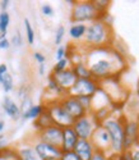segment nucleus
<instances>
[{
  "label": "nucleus",
  "mask_w": 139,
  "mask_h": 160,
  "mask_svg": "<svg viewBox=\"0 0 139 160\" xmlns=\"http://www.w3.org/2000/svg\"><path fill=\"white\" fill-rule=\"evenodd\" d=\"M68 68H70V62H69L68 58H65V59L56 62V64H55L54 68H52V73H59V72H63Z\"/></svg>",
  "instance_id": "bb28decb"
},
{
  "label": "nucleus",
  "mask_w": 139,
  "mask_h": 160,
  "mask_svg": "<svg viewBox=\"0 0 139 160\" xmlns=\"http://www.w3.org/2000/svg\"><path fill=\"white\" fill-rule=\"evenodd\" d=\"M9 4H10L9 0H2V2H0V9H2V12H7Z\"/></svg>",
  "instance_id": "4c0bfd02"
},
{
  "label": "nucleus",
  "mask_w": 139,
  "mask_h": 160,
  "mask_svg": "<svg viewBox=\"0 0 139 160\" xmlns=\"http://www.w3.org/2000/svg\"><path fill=\"white\" fill-rule=\"evenodd\" d=\"M10 48V41L7 38V37H4V38H0V49L2 50H8Z\"/></svg>",
  "instance_id": "e433bc0d"
},
{
  "label": "nucleus",
  "mask_w": 139,
  "mask_h": 160,
  "mask_svg": "<svg viewBox=\"0 0 139 160\" xmlns=\"http://www.w3.org/2000/svg\"><path fill=\"white\" fill-rule=\"evenodd\" d=\"M54 123H52V121H51V118H50V115H49V113L45 110L42 114H41L36 121H33V126H35V128H36V131L37 132H40V131H42V129H45V128H47V127H50V126H52Z\"/></svg>",
  "instance_id": "aec40b11"
},
{
  "label": "nucleus",
  "mask_w": 139,
  "mask_h": 160,
  "mask_svg": "<svg viewBox=\"0 0 139 160\" xmlns=\"http://www.w3.org/2000/svg\"><path fill=\"white\" fill-rule=\"evenodd\" d=\"M32 146L36 154L38 155L40 160H60V156L63 154L60 148H55L52 145H49L38 140Z\"/></svg>",
  "instance_id": "9b49d317"
},
{
  "label": "nucleus",
  "mask_w": 139,
  "mask_h": 160,
  "mask_svg": "<svg viewBox=\"0 0 139 160\" xmlns=\"http://www.w3.org/2000/svg\"><path fill=\"white\" fill-rule=\"evenodd\" d=\"M46 106V112L49 113L51 121L55 126H58L60 128H65V127H72L74 119L69 115L60 105L59 100L58 101H52L49 104H45Z\"/></svg>",
  "instance_id": "0eeeda50"
},
{
  "label": "nucleus",
  "mask_w": 139,
  "mask_h": 160,
  "mask_svg": "<svg viewBox=\"0 0 139 160\" xmlns=\"http://www.w3.org/2000/svg\"><path fill=\"white\" fill-rule=\"evenodd\" d=\"M64 36H65V27L64 26H59L56 32H55V45H59L63 42L64 40Z\"/></svg>",
  "instance_id": "cd10ccee"
},
{
  "label": "nucleus",
  "mask_w": 139,
  "mask_h": 160,
  "mask_svg": "<svg viewBox=\"0 0 139 160\" xmlns=\"http://www.w3.org/2000/svg\"><path fill=\"white\" fill-rule=\"evenodd\" d=\"M78 136L72 127L63 128V140H61V151H73L75 143L78 142Z\"/></svg>",
  "instance_id": "2eb2a0df"
},
{
  "label": "nucleus",
  "mask_w": 139,
  "mask_h": 160,
  "mask_svg": "<svg viewBox=\"0 0 139 160\" xmlns=\"http://www.w3.org/2000/svg\"><path fill=\"white\" fill-rule=\"evenodd\" d=\"M60 160H82L74 151H65L61 154Z\"/></svg>",
  "instance_id": "7c9ffc66"
},
{
  "label": "nucleus",
  "mask_w": 139,
  "mask_h": 160,
  "mask_svg": "<svg viewBox=\"0 0 139 160\" xmlns=\"http://www.w3.org/2000/svg\"><path fill=\"white\" fill-rule=\"evenodd\" d=\"M110 160H119L117 159V155H111L110 156Z\"/></svg>",
  "instance_id": "c03bdc74"
},
{
  "label": "nucleus",
  "mask_w": 139,
  "mask_h": 160,
  "mask_svg": "<svg viewBox=\"0 0 139 160\" xmlns=\"http://www.w3.org/2000/svg\"><path fill=\"white\" fill-rule=\"evenodd\" d=\"M10 45H14V46H17V48H19V46H22V45H23L22 35H21V32H19L18 30L16 31V33H14V35H13L12 41H10Z\"/></svg>",
  "instance_id": "c756f323"
},
{
  "label": "nucleus",
  "mask_w": 139,
  "mask_h": 160,
  "mask_svg": "<svg viewBox=\"0 0 139 160\" xmlns=\"http://www.w3.org/2000/svg\"><path fill=\"white\" fill-rule=\"evenodd\" d=\"M110 136L111 146H110V156L111 155H119L124 151L122 142H124V117L122 113L119 115L116 113L111 114L106 118L103 122L100 123Z\"/></svg>",
  "instance_id": "7ed1b4c3"
},
{
  "label": "nucleus",
  "mask_w": 139,
  "mask_h": 160,
  "mask_svg": "<svg viewBox=\"0 0 139 160\" xmlns=\"http://www.w3.org/2000/svg\"><path fill=\"white\" fill-rule=\"evenodd\" d=\"M117 159L119 160H133V156H132L129 150H125V151H122L121 154L117 155Z\"/></svg>",
  "instance_id": "c9c22d12"
},
{
  "label": "nucleus",
  "mask_w": 139,
  "mask_h": 160,
  "mask_svg": "<svg viewBox=\"0 0 139 160\" xmlns=\"http://www.w3.org/2000/svg\"><path fill=\"white\" fill-rule=\"evenodd\" d=\"M8 73V65L7 64H0V77Z\"/></svg>",
  "instance_id": "58836bf2"
},
{
  "label": "nucleus",
  "mask_w": 139,
  "mask_h": 160,
  "mask_svg": "<svg viewBox=\"0 0 139 160\" xmlns=\"http://www.w3.org/2000/svg\"><path fill=\"white\" fill-rule=\"evenodd\" d=\"M83 62L88 67L91 77L97 82L120 77L127 69V60L114 46L87 49Z\"/></svg>",
  "instance_id": "f257e3e1"
},
{
  "label": "nucleus",
  "mask_w": 139,
  "mask_h": 160,
  "mask_svg": "<svg viewBox=\"0 0 139 160\" xmlns=\"http://www.w3.org/2000/svg\"><path fill=\"white\" fill-rule=\"evenodd\" d=\"M137 123H138V135H139V117L137 118Z\"/></svg>",
  "instance_id": "49530a36"
},
{
  "label": "nucleus",
  "mask_w": 139,
  "mask_h": 160,
  "mask_svg": "<svg viewBox=\"0 0 139 160\" xmlns=\"http://www.w3.org/2000/svg\"><path fill=\"white\" fill-rule=\"evenodd\" d=\"M0 160H19V159L14 149L5 148L0 150Z\"/></svg>",
  "instance_id": "393cba45"
},
{
  "label": "nucleus",
  "mask_w": 139,
  "mask_h": 160,
  "mask_svg": "<svg viewBox=\"0 0 139 160\" xmlns=\"http://www.w3.org/2000/svg\"><path fill=\"white\" fill-rule=\"evenodd\" d=\"M51 77L54 78V81L58 83V86L64 92H66V94L77 81V77H75L74 72L72 71V68H68V69L59 72V73H51Z\"/></svg>",
  "instance_id": "ddd939ff"
},
{
  "label": "nucleus",
  "mask_w": 139,
  "mask_h": 160,
  "mask_svg": "<svg viewBox=\"0 0 139 160\" xmlns=\"http://www.w3.org/2000/svg\"><path fill=\"white\" fill-rule=\"evenodd\" d=\"M124 117V115H122ZM139 142L138 135V123L135 118H125L124 117V142L122 148L125 150H130L134 145Z\"/></svg>",
  "instance_id": "6e6552de"
},
{
  "label": "nucleus",
  "mask_w": 139,
  "mask_h": 160,
  "mask_svg": "<svg viewBox=\"0 0 139 160\" xmlns=\"http://www.w3.org/2000/svg\"><path fill=\"white\" fill-rule=\"evenodd\" d=\"M55 58H56V62H59V60H61V59L68 58V49H66L65 46H63V45L58 46L56 52H55Z\"/></svg>",
  "instance_id": "c85d7f7f"
},
{
  "label": "nucleus",
  "mask_w": 139,
  "mask_h": 160,
  "mask_svg": "<svg viewBox=\"0 0 139 160\" xmlns=\"http://www.w3.org/2000/svg\"><path fill=\"white\" fill-rule=\"evenodd\" d=\"M38 141L46 142L49 145H52L55 148H61V140H63V128L58 126H50L42 131L37 132Z\"/></svg>",
  "instance_id": "9d476101"
},
{
  "label": "nucleus",
  "mask_w": 139,
  "mask_h": 160,
  "mask_svg": "<svg viewBox=\"0 0 139 160\" xmlns=\"http://www.w3.org/2000/svg\"><path fill=\"white\" fill-rule=\"evenodd\" d=\"M89 160H110V156L106 154V152H102V151H94V154L92 155V158Z\"/></svg>",
  "instance_id": "473e14b6"
},
{
  "label": "nucleus",
  "mask_w": 139,
  "mask_h": 160,
  "mask_svg": "<svg viewBox=\"0 0 139 160\" xmlns=\"http://www.w3.org/2000/svg\"><path fill=\"white\" fill-rule=\"evenodd\" d=\"M73 151L82 159V160H89L92 158V155L94 154L96 149L92 145L91 140H78V142L75 143Z\"/></svg>",
  "instance_id": "4468645a"
},
{
  "label": "nucleus",
  "mask_w": 139,
  "mask_h": 160,
  "mask_svg": "<svg viewBox=\"0 0 139 160\" xmlns=\"http://www.w3.org/2000/svg\"><path fill=\"white\" fill-rule=\"evenodd\" d=\"M86 28H87V24L73 23L70 26V28H69V36H70V38L75 40V41H80L86 35Z\"/></svg>",
  "instance_id": "6ab92c4d"
},
{
  "label": "nucleus",
  "mask_w": 139,
  "mask_h": 160,
  "mask_svg": "<svg viewBox=\"0 0 139 160\" xmlns=\"http://www.w3.org/2000/svg\"><path fill=\"white\" fill-rule=\"evenodd\" d=\"M23 23H24V28H26L27 42H28V45H33V42H35V30L32 27V24H31L28 18H24Z\"/></svg>",
  "instance_id": "b1692460"
},
{
  "label": "nucleus",
  "mask_w": 139,
  "mask_h": 160,
  "mask_svg": "<svg viewBox=\"0 0 139 160\" xmlns=\"http://www.w3.org/2000/svg\"><path fill=\"white\" fill-rule=\"evenodd\" d=\"M19 160H40L32 145H22L16 149Z\"/></svg>",
  "instance_id": "a211bd4d"
},
{
  "label": "nucleus",
  "mask_w": 139,
  "mask_h": 160,
  "mask_svg": "<svg viewBox=\"0 0 139 160\" xmlns=\"http://www.w3.org/2000/svg\"><path fill=\"white\" fill-rule=\"evenodd\" d=\"M105 16L97 10L92 0H82V2H75V4L73 5L70 21H72V23L86 24V23H91L96 19H102Z\"/></svg>",
  "instance_id": "20e7f679"
},
{
  "label": "nucleus",
  "mask_w": 139,
  "mask_h": 160,
  "mask_svg": "<svg viewBox=\"0 0 139 160\" xmlns=\"http://www.w3.org/2000/svg\"><path fill=\"white\" fill-rule=\"evenodd\" d=\"M4 128H5V122H4V121H2V119H0V133H3Z\"/></svg>",
  "instance_id": "a19ab883"
},
{
  "label": "nucleus",
  "mask_w": 139,
  "mask_h": 160,
  "mask_svg": "<svg viewBox=\"0 0 139 160\" xmlns=\"http://www.w3.org/2000/svg\"><path fill=\"white\" fill-rule=\"evenodd\" d=\"M98 88H100V82H97L92 77L91 78H77L73 87L68 91V95L74 96V98H82V96L92 98L98 91Z\"/></svg>",
  "instance_id": "423d86ee"
},
{
  "label": "nucleus",
  "mask_w": 139,
  "mask_h": 160,
  "mask_svg": "<svg viewBox=\"0 0 139 160\" xmlns=\"http://www.w3.org/2000/svg\"><path fill=\"white\" fill-rule=\"evenodd\" d=\"M70 68H72V71L74 72V74H75L77 78H91L89 69H88V67L86 65L84 62L77 63V64L72 65Z\"/></svg>",
  "instance_id": "412c9836"
},
{
  "label": "nucleus",
  "mask_w": 139,
  "mask_h": 160,
  "mask_svg": "<svg viewBox=\"0 0 139 160\" xmlns=\"http://www.w3.org/2000/svg\"><path fill=\"white\" fill-rule=\"evenodd\" d=\"M41 13L45 16V17H52L54 16V8L50 4H42L41 5Z\"/></svg>",
  "instance_id": "2f4dec72"
},
{
  "label": "nucleus",
  "mask_w": 139,
  "mask_h": 160,
  "mask_svg": "<svg viewBox=\"0 0 139 160\" xmlns=\"http://www.w3.org/2000/svg\"><path fill=\"white\" fill-rule=\"evenodd\" d=\"M33 59L38 64H45V62H46V57L42 54V52H40V51H35L33 52Z\"/></svg>",
  "instance_id": "72a5a7b5"
},
{
  "label": "nucleus",
  "mask_w": 139,
  "mask_h": 160,
  "mask_svg": "<svg viewBox=\"0 0 139 160\" xmlns=\"http://www.w3.org/2000/svg\"><path fill=\"white\" fill-rule=\"evenodd\" d=\"M5 140V136L3 135V133H0V142H2V141H4Z\"/></svg>",
  "instance_id": "a18cd8bd"
},
{
  "label": "nucleus",
  "mask_w": 139,
  "mask_h": 160,
  "mask_svg": "<svg viewBox=\"0 0 139 160\" xmlns=\"http://www.w3.org/2000/svg\"><path fill=\"white\" fill-rule=\"evenodd\" d=\"M45 110H46L45 104H36V105L33 104L24 113H22L21 118H22V121H36Z\"/></svg>",
  "instance_id": "f3484780"
},
{
  "label": "nucleus",
  "mask_w": 139,
  "mask_h": 160,
  "mask_svg": "<svg viewBox=\"0 0 139 160\" xmlns=\"http://www.w3.org/2000/svg\"><path fill=\"white\" fill-rule=\"evenodd\" d=\"M7 146H8V142H7L5 140H4V141H2V142H0V150H2V149H5Z\"/></svg>",
  "instance_id": "79ce46f5"
},
{
  "label": "nucleus",
  "mask_w": 139,
  "mask_h": 160,
  "mask_svg": "<svg viewBox=\"0 0 139 160\" xmlns=\"http://www.w3.org/2000/svg\"><path fill=\"white\" fill-rule=\"evenodd\" d=\"M59 102L63 106V109L69 115H70L74 119V121H75V119H78V118H80V117H83V115H86L87 113H89V112L86 110V108L80 104V101L77 98L70 96V95H68V94L65 96H63L59 100Z\"/></svg>",
  "instance_id": "1a4fd4ad"
},
{
  "label": "nucleus",
  "mask_w": 139,
  "mask_h": 160,
  "mask_svg": "<svg viewBox=\"0 0 139 160\" xmlns=\"http://www.w3.org/2000/svg\"><path fill=\"white\" fill-rule=\"evenodd\" d=\"M38 74L40 76H45V64H40L38 65Z\"/></svg>",
  "instance_id": "ea45409f"
},
{
  "label": "nucleus",
  "mask_w": 139,
  "mask_h": 160,
  "mask_svg": "<svg viewBox=\"0 0 139 160\" xmlns=\"http://www.w3.org/2000/svg\"><path fill=\"white\" fill-rule=\"evenodd\" d=\"M0 85L3 86V90H4V92H7V94L13 91V88H14V81H13V77L9 72L0 77Z\"/></svg>",
  "instance_id": "5701e85b"
},
{
  "label": "nucleus",
  "mask_w": 139,
  "mask_h": 160,
  "mask_svg": "<svg viewBox=\"0 0 139 160\" xmlns=\"http://www.w3.org/2000/svg\"><path fill=\"white\" fill-rule=\"evenodd\" d=\"M9 23H10L9 13L8 12H2V13H0V38L7 37Z\"/></svg>",
  "instance_id": "4be33fe9"
},
{
  "label": "nucleus",
  "mask_w": 139,
  "mask_h": 160,
  "mask_svg": "<svg viewBox=\"0 0 139 160\" xmlns=\"http://www.w3.org/2000/svg\"><path fill=\"white\" fill-rule=\"evenodd\" d=\"M92 2L101 14H103V16L107 14V9H108L111 2H108V0H92Z\"/></svg>",
  "instance_id": "a878e982"
},
{
  "label": "nucleus",
  "mask_w": 139,
  "mask_h": 160,
  "mask_svg": "<svg viewBox=\"0 0 139 160\" xmlns=\"http://www.w3.org/2000/svg\"><path fill=\"white\" fill-rule=\"evenodd\" d=\"M100 126V123L96 121V118L93 117L92 113H87L86 115H83L73 122L72 128L77 133V136L79 140H91L94 129Z\"/></svg>",
  "instance_id": "39448f33"
},
{
  "label": "nucleus",
  "mask_w": 139,
  "mask_h": 160,
  "mask_svg": "<svg viewBox=\"0 0 139 160\" xmlns=\"http://www.w3.org/2000/svg\"><path fill=\"white\" fill-rule=\"evenodd\" d=\"M129 151H130V154L133 156V160H139V142L137 145H134Z\"/></svg>",
  "instance_id": "f704fd0d"
},
{
  "label": "nucleus",
  "mask_w": 139,
  "mask_h": 160,
  "mask_svg": "<svg viewBox=\"0 0 139 160\" xmlns=\"http://www.w3.org/2000/svg\"><path fill=\"white\" fill-rule=\"evenodd\" d=\"M3 110L5 112V114L8 117H10L13 121H18L21 119V109L19 106L16 104V101L13 100L10 96H4V100H3Z\"/></svg>",
  "instance_id": "dca6fc26"
},
{
  "label": "nucleus",
  "mask_w": 139,
  "mask_h": 160,
  "mask_svg": "<svg viewBox=\"0 0 139 160\" xmlns=\"http://www.w3.org/2000/svg\"><path fill=\"white\" fill-rule=\"evenodd\" d=\"M114 40L115 37L111 24L105 19H96L87 24L83 42L87 45V49H96L113 46Z\"/></svg>",
  "instance_id": "f03ea898"
},
{
  "label": "nucleus",
  "mask_w": 139,
  "mask_h": 160,
  "mask_svg": "<svg viewBox=\"0 0 139 160\" xmlns=\"http://www.w3.org/2000/svg\"><path fill=\"white\" fill-rule=\"evenodd\" d=\"M137 98L139 99V79H138V85H137Z\"/></svg>",
  "instance_id": "37998d69"
},
{
  "label": "nucleus",
  "mask_w": 139,
  "mask_h": 160,
  "mask_svg": "<svg viewBox=\"0 0 139 160\" xmlns=\"http://www.w3.org/2000/svg\"><path fill=\"white\" fill-rule=\"evenodd\" d=\"M91 142L94 146V149L97 151H102L106 152L107 155L110 154V146H111V141H110V136L106 132V129L100 124L93 132V135L91 137ZM110 156V155H108Z\"/></svg>",
  "instance_id": "f8f14e48"
}]
</instances>
